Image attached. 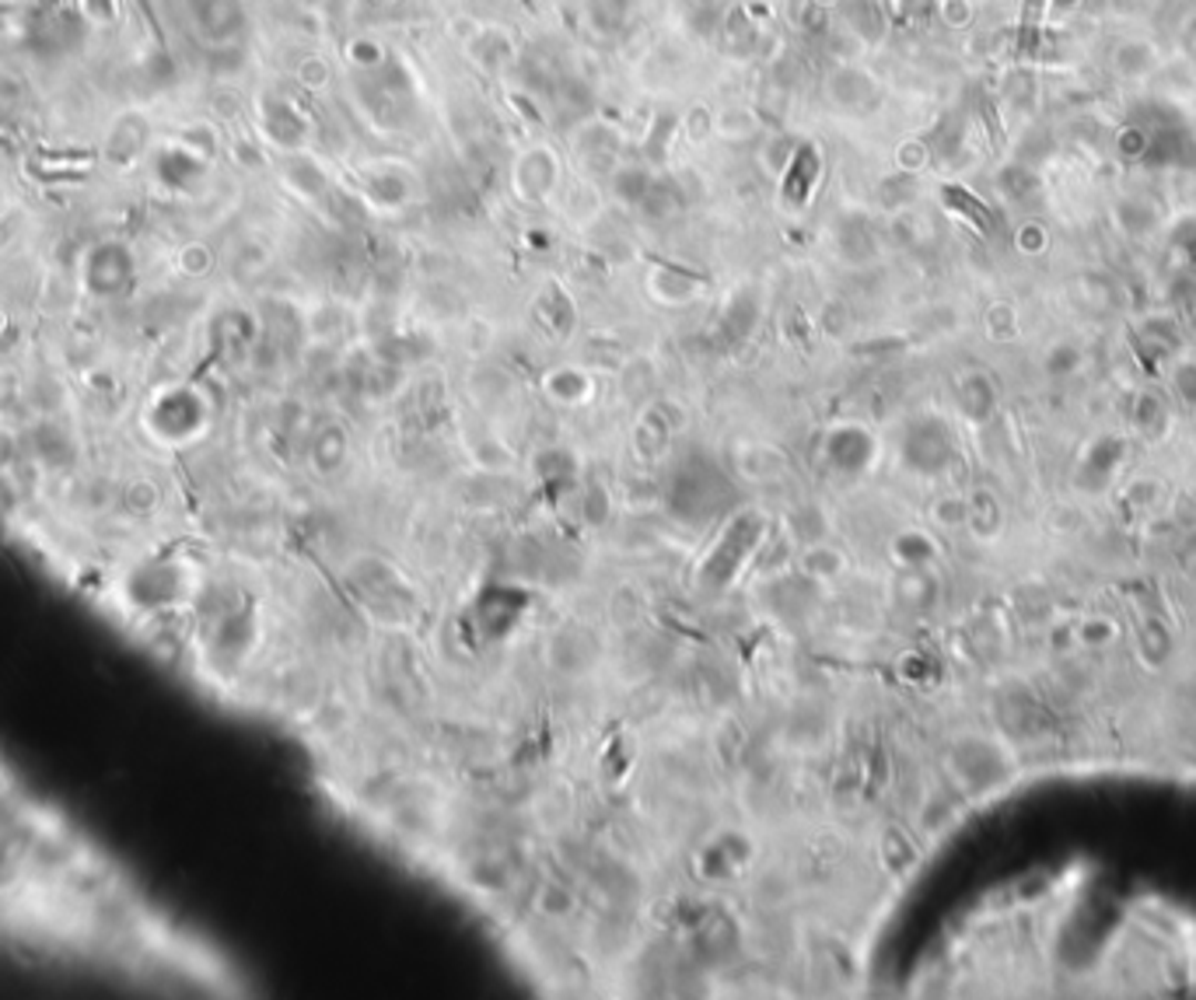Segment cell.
Masks as SVG:
<instances>
[{
	"instance_id": "1",
	"label": "cell",
	"mask_w": 1196,
	"mask_h": 1000,
	"mask_svg": "<svg viewBox=\"0 0 1196 1000\" xmlns=\"http://www.w3.org/2000/svg\"><path fill=\"white\" fill-rule=\"evenodd\" d=\"M1155 60H1158L1155 46L1144 42V39H1126V42H1119V50L1113 53V67L1126 81H1137L1144 74H1152Z\"/></svg>"
}]
</instances>
